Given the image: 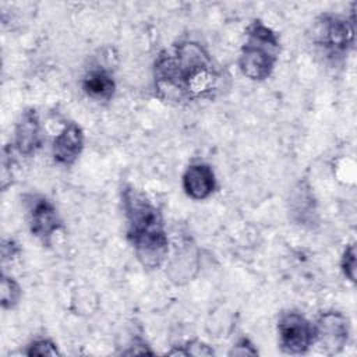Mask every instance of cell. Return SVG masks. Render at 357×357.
<instances>
[{
  "mask_svg": "<svg viewBox=\"0 0 357 357\" xmlns=\"http://www.w3.org/2000/svg\"><path fill=\"white\" fill-rule=\"evenodd\" d=\"M82 89L93 100L109 102L114 96L116 81L106 68H91L82 78Z\"/></svg>",
  "mask_w": 357,
  "mask_h": 357,
  "instance_id": "obj_12",
  "label": "cell"
},
{
  "mask_svg": "<svg viewBox=\"0 0 357 357\" xmlns=\"http://www.w3.org/2000/svg\"><path fill=\"white\" fill-rule=\"evenodd\" d=\"M28 225L31 233L46 247L52 244V237L63 229V220L57 208L46 197H31L28 208Z\"/></svg>",
  "mask_w": 357,
  "mask_h": 357,
  "instance_id": "obj_7",
  "label": "cell"
},
{
  "mask_svg": "<svg viewBox=\"0 0 357 357\" xmlns=\"http://www.w3.org/2000/svg\"><path fill=\"white\" fill-rule=\"evenodd\" d=\"M280 39L269 25L261 20H254L245 29L238 68L244 77L251 81L266 79L279 60Z\"/></svg>",
  "mask_w": 357,
  "mask_h": 357,
  "instance_id": "obj_3",
  "label": "cell"
},
{
  "mask_svg": "<svg viewBox=\"0 0 357 357\" xmlns=\"http://www.w3.org/2000/svg\"><path fill=\"white\" fill-rule=\"evenodd\" d=\"M340 268L346 279H349L351 283L356 282V245L351 243L346 245L342 259H340Z\"/></svg>",
  "mask_w": 357,
  "mask_h": 357,
  "instance_id": "obj_16",
  "label": "cell"
},
{
  "mask_svg": "<svg viewBox=\"0 0 357 357\" xmlns=\"http://www.w3.org/2000/svg\"><path fill=\"white\" fill-rule=\"evenodd\" d=\"M84 149V132L82 128L74 123L68 121L54 138L52 146V155L56 163L61 166H71L79 158Z\"/></svg>",
  "mask_w": 357,
  "mask_h": 357,
  "instance_id": "obj_9",
  "label": "cell"
},
{
  "mask_svg": "<svg viewBox=\"0 0 357 357\" xmlns=\"http://www.w3.org/2000/svg\"><path fill=\"white\" fill-rule=\"evenodd\" d=\"M314 344L328 356L339 354L349 343L350 322L339 311L322 312L314 324Z\"/></svg>",
  "mask_w": 357,
  "mask_h": 357,
  "instance_id": "obj_6",
  "label": "cell"
},
{
  "mask_svg": "<svg viewBox=\"0 0 357 357\" xmlns=\"http://www.w3.org/2000/svg\"><path fill=\"white\" fill-rule=\"evenodd\" d=\"M152 77L156 96L173 105L213 99L223 82L222 70L211 53L190 39L165 47L153 63Z\"/></svg>",
  "mask_w": 357,
  "mask_h": 357,
  "instance_id": "obj_1",
  "label": "cell"
},
{
  "mask_svg": "<svg viewBox=\"0 0 357 357\" xmlns=\"http://www.w3.org/2000/svg\"><path fill=\"white\" fill-rule=\"evenodd\" d=\"M229 354L230 356H233V354L234 356H255V354H258V350L254 347L252 342L248 337L243 336L237 340V343L233 346V349Z\"/></svg>",
  "mask_w": 357,
  "mask_h": 357,
  "instance_id": "obj_17",
  "label": "cell"
},
{
  "mask_svg": "<svg viewBox=\"0 0 357 357\" xmlns=\"http://www.w3.org/2000/svg\"><path fill=\"white\" fill-rule=\"evenodd\" d=\"M183 190L191 199H206L216 188V178L212 167L206 163L190 165L181 178Z\"/></svg>",
  "mask_w": 357,
  "mask_h": 357,
  "instance_id": "obj_11",
  "label": "cell"
},
{
  "mask_svg": "<svg viewBox=\"0 0 357 357\" xmlns=\"http://www.w3.org/2000/svg\"><path fill=\"white\" fill-rule=\"evenodd\" d=\"M18 252H20V248H18V245L13 240H4L3 241V245H1L3 261H6L7 258L13 259Z\"/></svg>",
  "mask_w": 357,
  "mask_h": 357,
  "instance_id": "obj_18",
  "label": "cell"
},
{
  "mask_svg": "<svg viewBox=\"0 0 357 357\" xmlns=\"http://www.w3.org/2000/svg\"><path fill=\"white\" fill-rule=\"evenodd\" d=\"M289 212L291 219L303 227H312L317 225V202L307 180H300L293 187L289 198Z\"/></svg>",
  "mask_w": 357,
  "mask_h": 357,
  "instance_id": "obj_10",
  "label": "cell"
},
{
  "mask_svg": "<svg viewBox=\"0 0 357 357\" xmlns=\"http://www.w3.org/2000/svg\"><path fill=\"white\" fill-rule=\"evenodd\" d=\"M354 14L350 18L333 13L319 14L308 32L315 54L331 64L342 63L347 57L354 47Z\"/></svg>",
  "mask_w": 357,
  "mask_h": 357,
  "instance_id": "obj_4",
  "label": "cell"
},
{
  "mask_svg": "<svg viewBox=\"0 0 357 357\" xmlns=\"http://www.w3.org/2000/svg\"><path fill=\"white\" fill-rule=\"evenodd\" d=\"M279 346L286 354H304L314 346V325L298 311H284L278 319Z\"/></svg>",
  "mask_w": 357,
  "mask_h": 357,
  "instance_id": "obj_5",
  "label": "cell"
},
{
  "mask_svg": "<svg viewBox=\"0 0 357 357\" xmlns=\"http://www.w3.org/2000/svg\"><path fill=\"white\" fill-rule=\"evenodd\" d=\"M0 294H1V307L3 310H13L22 294L20 284L6 273H1L0 280Z\"/></svg>",
  "mask_w": 357,
  "mask_h": 357,
  "instance_id": "obj_13",
  "label": "cell"
},
{
  "mask_svg": "<svg viewBox=\"0 0 357 357\" xmlns=\"http://www.w3.org/2000/svg\"><path fill=\"white\" fill-rule=\"evenodd\" d=\"M26 356H39V357H43V356H60V351L56 346L54 342H52L50 339H38V340H33L29 346H28V350L25 351Z\"/></svg>",
  "mask_w": 357,
  "mask_h": 357,
  "instance_id": "obj_15",
  "label": "cell"
},
{
  "mask_svg": "<svg viewBox=\"0 0 357 357\" xmlns=\"http://www.w3.org/2000/svg\"><path fill=\"white\" fill-rule=\"evenodd\" d=\"M127 220V237L138 262L155 271L169 254V238L160 209L141 190L127 185L121 194Z\"/></svg>",
  "mask_w": 357,
  "mask_h": 357,
  "instance_id": "obj_2",
  "label": "cell"
},
{
  "mask_svg": "<svg viewBox=\"0 0 357 357\" xmlns=\"http://www.w3.org/2000/svg\"><path fill=\"white\" fill-rule=\"evenodd\" d=\"M167 354H170V356H212L213 350L209 346L204 344L202 342L192 340V342L185 343L184 346L174 347Z\"/></svg>",
  "mask_w": 357,
  "mask_h": 357,
  "instance_id": "obj_14",
  "label": "cell"
},
{
  "mask_svg": "<svg viewBox=\"0 0 357 357\" xmlns=\"http://www.w3.org/2000/svg\"><path fill=\"white\" fill-rule=\"evenodd\" d=\"M42 146V126L39 113L26 107L20 114L14 131V148L24 156H32Z\"/></svg>",
  "mask_w": 357,
  "mask_h": 357,
  "instance_id": "obj_8",
  "label": "cell"
}]
</instances>
